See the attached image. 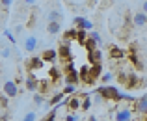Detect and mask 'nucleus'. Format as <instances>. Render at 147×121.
Returning a JSON list of instances; mask_svg holds the SVG:
<instances>
[{
  "mask_svg": "<svg viewBox=\"0 0 147 121\" xmlns=\"http://www.w3.org/2000/svg\"><path fill=\"white\" fill-rule=\"evenodd\" d=\"M95 95L102 97V101H127V103H132V104H134V101H136L134 95L121 93L117 88H114V86H100V88H97Z\"/></svg>",
  "mask_w": 147,
  "mask_h": 121,
  "instance_id": "1",
  "label": "nucleus"
},
{
  "mask_svg": "<svg viewBox=\"0 0 147 121\" xmlns=\"http://www.w3.org/2000/svg\"><path fill=\"white\" fill-rule=\"evenodd\" d=\"M78 75H80V82H84L86 86H93L100 78V75H102V65L100 64H97V65L88 64L78 71Z\"/></svg>",
  "mask_w": 147,
  "mask_h": 121,
  "instance_id": "2",
  "label": "nucleus"
},
{
  "mask_svg": "<svg viewBox=\"0 0 147 121\" xmlns=\"http://www.w3.org/2000/svg\"><path fill=\"white\" fill-rule=\"evenodd\" d=\"M63 80H65V84H73V86H76L80 82V75H78V71L75 69V65L69 62V64H65V76H63Z\"/></svg>",
  "mask_w": 147,
  "mask_h": 121,
  "instance_id": "3",
  "label": "nucleus"
},
{
  "mask_svg": "<svg viewBox=\"0 0 147 121\" xmlns=\"http://www.w3.org/2000/svg\"><path fill=\"white\" fill-rule=\"evenodd\" d=\"M71 58H73V49L69 41H61V45L58 47V60H61L63 64H69Z\"/></svg>",
  "mask_w": 147,
  "mask_h": 121,
  "instance_id": "4",
  "label": "nucleus"
},
{
  "mask_svg": "<svg viewBox=\"0 0 147 121\" xmlns=\"http://www.w3.org/2000/svg\"><path fill=\"white\" fill-rule=\"evenodd\" d=\"M129 58H130V64L134 65V67L140 71V69H144V64H142V58L138 56V47H136V43H132L130 45V49H129Z\"/></svg>",
  "mask_w": 147,
  "mask_h": 121,
  "instance_id": "5",
  "label": "nucleus"
},
{
  "mask_svg": "<svg viewBox=\"0 0 147 121\" xmlns=\"http://www.w3.org/2000/svg\"><path fill=\"white\" fill-rule=\"evenodd\" d=\"M2 93H4L6 97H9V99H13V97L19 93V86L15 84V80H4Z\"/></svg>",
  "mask_w": 147,
  "mask_h": 121,
  "instance_id": "6",
  "label": "nucleus"
},
{
  "mask_svg": "<svg viewBox=\"0 0 147 121\" xmlns=\"http://www.w3.org/2000/svg\"><path fill=\"white\" fill-rule=\"evenodd\" d=\"M24 84H26V89H28V91L37 93V88H39V78L36 76V73H28V76H26Z\"/></svg>",
  "mask_w": 147,
  "mask_h": 121,
  "instance_id": "7",
  "label": "nucleus"
},
{
  "mask_svg": "<svg viewBox=\"0 0 147 121\" xmlns=\"http://www.w3.org/2000/svg\"><path fill=\"white\" fill-rule=\"evenodd\" d=\"M142 84H144V82L140 80V76H138L136 73H129L127 82H125V88H127V89H136V88H140Z\"/></svg>",
  "mask_w": 147,
  "mask_h": 121,
  "instance_id": "8",
  "label": "nucleus"
},
{
  "mask_svg": "<svg viewBox=\"0 0 147 121\" xmlns=\"http://www.w3.org/2000/svg\"><path fill=\"white\" fill-rule=\"evenodd\" d=\"M73 22H75L80 30H86V32H91V30H93V22H91L90 19H86V17H75Z\"/></svg>",
  "mask_w": 147,
  "mask_h": 121,
  "instance_id": "9",
  "label": "nucleus"
},
{
  "mask_svg": "<svg viewBox=\"0 0 147 121\" xmlns=\"http://www.w3.org/2000/svg\"><path fill=\"white\" fill-rule=\"evenodd\" d=\"M43 64H45V62L41 60V56H39V58L34 56V58H30V60L26 62V69H28V73H36L37 69L43 67Z\"/></svg>",
  "mask_w": 147,
  "mask_h": 121,
  "instance_id": "10",
  "label": "nucleus"
},
{
  "mask_svg": "<svg viewBox=\"0 0 147 121\" xmlns=\"http://www.w3.org/2000/svg\"><path fill=\"white\" fill-rule=\"evenodd\" d=\"M132 110H129V108H121L114 114V121H132Z\"/></svg>",
  "mask_w": 147,
  "mask_h": 121,
  "instance_id": "11",
  "label": "nucleus"
},
{
  "mask_svg": "<svg viewBox=\"0 0 147 121\" xmlns=\"http://www.w3.org/2000/svg\"><path fill=\"white\" fill-rule=\"evenodd\" d=\"M132 110H136L138 114H147V95H142V97H138V99L134 101Z\"/></svg>",
  "mask_w": 147,
  "mask_h": 121,
  "instance_id": "12",
  "label": "nucleus"
},
{
  "mask_svg": "<svg viewBox=\"0 0 147 121\" xmlns=\"http://www.w3.org/2000/svg\"><path fill=\"white\" fill-rule=\"evenodd\" d=\"M41 60L45 62V64H52V62L58 60V50L56 49H45L43 54H41Z\"/></svg>",
  "mask_w": 147,
  "mask_h": 121,
  "instance_id": "13",
  "label": "nucleus"
},
{
  "mask_svg": "<svg viewBox=\"0 0 147 121\" xmlns=\"http://www.w3.org/2000/svg\"><path fill=\"white\" fill-rule=\"evenodd\" d=\"M88 64L90 65L102 64V50L97 49V50H93V52H88Z\"/></svg>",
  "mask_w": 147,
  "mask_h": 121,
  "instance_id": "14",
  "label": "nucleus"
},
{
  "mask_svg": "<svg viewBox=\"0 0 147 121\" xmlns=\"http://www.w3.org/2000/svg\"><path fill=\"white\" fill-rule=\"evenodd\" d=\"M125 49H121V47L117 45H110V58L112 60H123L125 58Z\"/></svg>",
  "mask_w": 147,
  "mask_h": 121,
  "instance_id": "15",
  "label": "nucleus"
},
{
  "mask_svg": "<svg viewBox=\"0 0 147 121\" xmlns=\"http://www.w3.org/2000/svg\"><path fill=\"white\" fill-rule=\"evenodd\" d=\"M37 45H39V41H37L36 36H28L24 39V50L26 52H34V50L37 49Z\"/></svg>",
  "mask_w": 147,
  "mask_h": 121,
  "instance_id": "16",
  "label": "nucleus"
},
{
  "mask_svg": "<svg viewBox=\"0 0 147 121\" xmlns=\"http://www.w3.org/2000/svg\"><path fill=\"white\" fill-rule=\"evenodd\" d=\"M132 24L134 26H145L147 24V15L144 11H138V13L132 15Z\"/></svg>",
  "mask_w": 147,
  "mask_h": 121,
  "instance_id": "17",
  "label": "nucleus"
},
{
  "mask_svg": "<svg viewBox=\"0 0 147 121\" xmlns=\"http://www.w3.org/2000/svg\"><path fill=\"white\" fill-rule=\"evenodd\" d=\"M63 99H65V93H63V91H58V93H54V95L50 97L49 104H50V106L54 108V106H58V104H60V103H61Z\"/></svg>",
  "mask_w": 147,
  "mask_h": 121,
  "instance_id": "18",
  "label": "nucleus"
},
{
  "mask_svg": "<svg viewBox=\"0 0 147 121\" xmlns=\"http://www.w3.org/2000/svg\"><path fill=\"white\" fill-rule=\"evenodd\" d=\"M50 86H52V82H49L47 78L39 80V88H37V93H41V95H45V93L50 89Z\"/></svg>",
  "mask_w": 147,
  "mask_h": 121,
  "instance_id": "19",
  "label": "nucleus"
},
{
  "mask_svg": "<svg viewBox=\"0 0 147 121\" xmlns=\"http://www.w3.org/2000/svg\"><path fill=\"white\" fill-rule=\"evenodd\" d=\"M60 30H61V22H49L47 32L50 34V36H56V34H60Z\"/></svg>",
  "mask_w": 147,
  "mask_h": 121,
  "instance_id": "20",
  "label": "nucleus"
},
{
  "mask_svg": "<svg viewBox=\"0 0 147 121\" xmlns=\"http://www.w3.org/2000/svg\"><path fill=\"white\" fill-rule=\"evenodd\" d=\"M61 19H63V15H61V11H58V9H52L49 13V22H61Z\"/></svg>",
  "mask_w": 147,
  "mask_h": 121,
  "instance_id": "21",
  "label": "nucleus"
},
{
  "mask_svg": "<svg viewBox=\"0 0 147 121\" xmlns=\"http://www.w3.org/2000/svg\"><path fill=\"white\" fill-rule=\"evenodd\" d=\"M84 49H86L88 50V52H93V50H97V41H95V39H91V37H88V39H86V43H84Z\"/></svg>",
  "mask_w": 147,
  "mask_h": 121,
  "instance_id": "22",
  "label": "nucleus"
},
{
  "mask_svg": "<svg viewBox=\"0 0 147 121\" xmlns=\"http://www.w3.org/2000/svg\"><path fill=\"white\" fill-rule=\"evenodd\" d=\"M88 39V32L86 30H80V28H76V41L80 43V45H84Z\"/></svg>",
  "mask_w": 147,
  "mask_h": 121,
  "instance_id": "23",
  "label": "nucleus"
},
{
  "mask_svg": "<svg viewBox=\"0 0 147 121\" xmlns=\"http://www.w3.org/2000/svg\"><path fill=\"white\" fill-rule=\"evenodd\" d=\"M71 39H76V28H69L63 34V41H71Z\"/></svg>",
  "mask_w": 147,
  "mask_h": 121,
  "instance_id": "24",
  "label": "nucleus"
},
{
  "mask_svg": "<svg viewBox=\"0 0 147 121\" xmlns=\"http://www.w3.org/2000/svg\"><path fill=\"white\" fill-rule=\"evenodd\" d=\"M99 80L102 82V86H108V84H110L112 80H114V75H112V73H102Z\"/></svg>",
  "mask_w": 147,
  "mask_h": 121,
  "instance_id": "25",
  "label": "nucleus"
},
{
  "mask_svg": "<svg viewBox=\"0 0 147 121\" xmlns=\"http://www.w3.org/2000/svg\"><path fill=\"white\" fill-rule=\"evenodd\" d=\"M88 37H91V39L97 41V45H102V37H100L99 32H95V30H91V32H88Z\"/></svg>",
  "mask_w": 147,
  "mask_h": 121,
  "instance_id": "26",
  "label": "nucleus"
},
{
  "mask_svg": "<svg viewBox=\"0 0 147 121\" xmlns=\"http://www.w3.org/2000/svg\"><path fill=\"white\" fill-rule=\"evenodd\" d=\"M43 103H45V95L34 93V104H36V106H43Z\"/></svg>",
  "mask_w": 147,
  "mask_h": 121,
  "instance_id": "27",
  "label": "nucleus"
},
{
  "mask_svg": "<svg viewBox=\"0 0 147 121\" xmlns=\"http://www.w3.org/2000/svg\"><path fill=\"white\" fill-rule=\"evenodd\" d=\"M60 76H61V75H60V71H58L56 67H52V69H50V82H52V84L60 80Z\"/></svg>",
  "mask_w": 147,
  "mask_h": 121,
  "instance_id": "28",
  "label": "nucleus"
},
{
  "mask_svg": "<svg viewBox=\"0 0 147 121\" xmlns=\"http://www.w3.org/2000/svg\"><path fill=\"white\" fill-rule=\"evenodd\" d=\"M90 108H91V97L90 95H88V97H84V101H82V106H80V110H90Z\"/></svg>",
  "mask_w": 147,
  "mask_h": 121,
  "instance_id": "29",
  "label": "nucleus"
},
{
  "mask_svg": "<svg viewBox=\"0 0 147 121\" xmlns=\"http://www.w3.org/2000/svg\"><path fill=\"white\" fill-rule=\"evenodd\" d=\"M56 114H58V106H54L52 110L49 112V116L45 119H41V121H56Z\"/></svg>",
  "mask_w": 147,
  "mask_h": 121,
  "instance_id": "30",
  "label": "nucleus"
},
{
  "mask_svg": "<svg viewBox=\"0 0 147 121\" xmlns=\"http://www.w3.org/2000/svg\"><path fill=\"white\" fill-rule=\"evenodd\" d=\"M11 4H13V0H0V9H4L7 13L9 7H11Z\"/></svg>",
  "mask_w": 147,
  "mask_h": 121,
  "instance_id": "31",
  "label": "nucleus"
},
{
  "mask_svg": "<svg viewBox=\"0 0 147 121\" xmlns=\"http://www.w3.org/2000/svg\"><path fill=\"white\" fill-rule=\"evenodd\" d=\"M0 106L2 108H9V97H6L4 93H0Z\"/></svg>",
  "mask_w": 147,
  "mask_h": 121,
  "instance_id": "32",
  "label": "nucleus"
},
{
  "mask_svg": "<svg viewBox=\"0 0 147 121\" xmlns=\"http://www.w3.org/2000/svg\"><path fill=\"white\" fill-rule=\"evenodd\" d=\"M63 93H65V95H73V93H76V86L67 84V86L63 88Z\"/></svg>",
  "mask_w": 147,
  "mask_h": 121,
  "instance_id": "33",
  "label": "nucleus"
},
{
  "mask_svg": "<svg viewBox=\"0 0 147 121\" xmlns=\"http://www.w3.org/2000/svg\"><path fill=\"white\" fill-rule=\"evenodd\" d=\"M22 121H36V112H28V114L22 118Z\"/></svg>",
  "mask_w": 147,
  "mask_h": 121,
  "instance_id": "34",
  "label": "nucleus"
},
{
  "mask_svg": "<svg viewBox=\"0 0 147 121\" xmlns=\"http://www.w3.org/2000/svg\"><path fill=\"white\" fill-rule=\"evenodd\" d=\"M4 36H6L7 39H9V41H11V43H13V45H15V36H13V34L9 32V30H4Z\"/></svg>",
  "mask_w": 147,
  "mask_h": 121,
  "instance_id": "35",
  "label": "nucleus"
},
{
  "mask_svg": "<svg viewBox=\"0 0 147 121\" xmlns=\"http://www.w3.org/2000/svg\"><path fill=\"white\" fill-rule=\"evenodd\" d=\"M65 121H78V116H76L75 112H71V114H67V118H65Z\"/></svg>",
  "mask_w": 147,
  "mask_h": 121,
  "instance_id": "36",
  "label": "nucleus"
},
{
  "mask_svg": "<svg viewBox=\"0 0 147 121\" xmlns=\"http://www.w3.org/2000/svg\"><path fill=\"white\" fill-rule=\"evenodd\" d=\"M9 56H11V50H9V47L2 49V58H9Z\"/></svg>",
  "mask_w": 147,
  "mask_h": 121,
  "instance_id": "37",
  "label": "nucleus"
},
{
  "mask_svg": "<svg viewBox=\"0 0 147 121\" xmlns=\"http://www.w3.org/2000/svg\"><path fill=\"white\" fill-rule=\"evenodd\" d=\"M142 11H144V13L147 15V0H145V2H144V4H142Z\"/></svg>",
  "mask_w": 147,
  "mask_h": 121,
  "instance_id": "38",
  "label": "nucleus"
},
{
  "mask_svg": "<svg viewBox=\"0 0 147 121\" xmlns=\"http://www.w3.org/2000/svg\"><path fill=\"white\" fill-rule=\"evenodd\" d=\"M0 121H9V114H4L2 118H0Z\"/></svg>",
  "mask_w": 147,
  "mask_h": 121,
  "instance_id": "39",
  "label": "nucleus"
},
{
  "mask_svg": "<svg viewBox=\"0 0 147 121\" xmlns=\"http://www.w3.org/2000/svg\"><path fill=\"white\" fill-rule=\"evenodd\" d=\"M24 4H28V6H34V4H36V0H24Z\"/></svg>",
  "mask_w": 147,
  "mask_h": 121,
  "instance_id": "40",
  "label": "nucleus"
},
{
  "mask_svg": "<svg viewBox=\"0 0 147 121\" xmlns=\"http://www.w3.org/2000/svg\"><path fill=\"white\" fill-rule=\"evenodd\" d=\"M88 121H97V118H93V116H91V118H90V119H88Z\"/></svg>",
  "mask_w": 147,
  "mask_h": 121,
  "instance_id": "41",
  "label": "nucleus"
},
{
  "mask_svg": "<svg viewBox=\"0 0 147 121\" xmlns=\"http://www.w3.org/2000/svg\"><path fill=\"white\" fill-rule=\"evenodd\" d=\"M145 56H147V49H145Z\"/></svg>",
  "mask_w": 147,
  "mask_h": 121,
  "instance_id": "42",
  "label": "nucleus"
}]
</instances>
